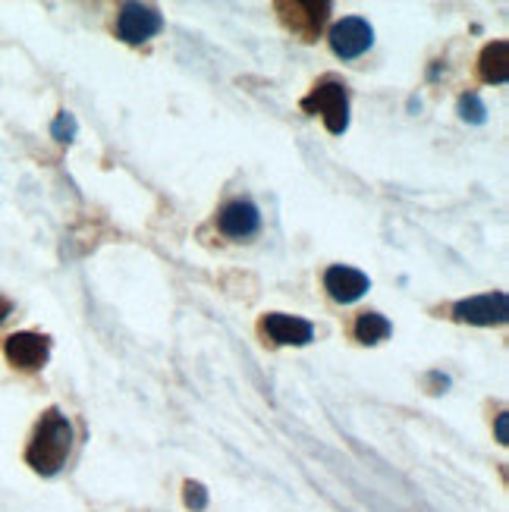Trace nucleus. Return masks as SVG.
Instances as JSON below:
<instances>
[{
	"label": "nucleus",
	"instance_id": "9b49d317",
	"mask_svg": "<svg viewBox=\"0 0 509 512\" xmlns=\"http://www.w3.org/2000/svg\"><path fill=\"white\" fill-rule=\"evenodd\" d=\"M478 73L488 85H503L509 79V44L491 41L478 57Z\"/></svg>",
	"mask_w": 509,
	"mask_h": 512
},
{
	"label": "nucleus",
	"instance_id": "6e6552de",
	"mask_svg": "<svg viewBox=\"0 0 509 512\" xmlns=\"http://www.w3.org/2000/svg\"><path fill=\"white\" fill-rule=\"evenodd\" d=\"M324 289H327L334 302L349 305V302H356V299H362L368 293L371 280H368V274L359 271V267L334 264V267H327V271H324Z\"/></svg>",
	"mask_w": 509,
	"mask_h": 512
},
{
	"label": "nucleus",
	"instance_id": "20e7f679",
	"mask_svg": "<svg viewBox=\"0 0 509 512\" xmlns=\"http://www.w3.org/2000/svg\"><path fill=\"white\" fill-rule=\"evenodd\" d=\"M330 51L343 60H356L362 57L371 44H374V29L368 26V19L362 16H346L340 19L334 29H330Z\"/></svg>",
	"mask_w": 509,
	"mask_h": 512
},
{
	"label": "nucleus",
	"instance_id": "ddd939ff",
	"mask_svg": "<svg viewBox=\"0 0 509 512\" xmlns=\"http://www.w3.org/2000/svg\"><path fill=\"white\" fill-rule=\"evenodd\" d=\"M459 117L466 123H484L488 120V107H484V101L475 92H469L459 98Z\"/></svg>",
	"mask_w": 509,
	"mask_h": 512
},
{
	"label": "nucleus",
	"instance_id": "9d476101",
	"mask_svg": "<svg viewBox=\"0 0 509 512\" xmlns=\"http://www.w3.org/2000/svg\"><path fill=\"white\" fill-rule=\"evenodd\" d=\"M261 330L268 333V337L277 346H308V343L315 340L312 321L296 318V315H280V311H271V315H264Z\"/></svg>",
	"mask_w": 509,
	"mask_h": 512
},
{
	"label": "nucleus",
	"instance_id": "f03ea898",
	"mask_svg": "<svg viewBox=\"0 0 509 512\" xmlns=\"http://www.w3.org/2000/svg\"><path fill=\"white\" fill-rule=\"evenodd\" d=\"M299 107L305 110V114L321 117L327 132H334V136H343V132L349 129V88L337 76L318 79L315 88L302 98Z\"/></svg>",
	"mask_w": 509,
	"mask_h": 512
},
{
	"label": "nucleus",
	"instance_id": "f8f14e48",
	"mask_svg": "<svg viewBox=\"0 0 509 512\" xmlns=\"http://www.w3.org/2000/svg\"><path fill=\"white\" fill-rule=\"evenodd\" d=\"M356 340L365 343V346H374V343H381L390 337V321L384 315H378V311H362V315L356 318Z\"/></svg>",
	"mask_w": 509,
	"mask_h": 512
},
{
	"label": "nucleus",
	"instance_id": "39448f33",
	"mask_svg": "<svg viewBox=\"0 0 509 512\" xmlns=\"http://www.w3.org/2000/svg\"><path fill=\"white\" fill-rule=\"evenodd\" d=\"M164 29V16L148 4H123L117 16V35L126 44H142Z\"/></svg>",
	"mask_w": 509,
	"mask_h": 512
},
{
	"label": "nucleus",
	"instance_id": "4468645a",
	"mask_svg": "<svg viewBox=\"0 0 509 512\" xmlns=\"http://www.w3.org/2000/svg\"><path fill=\"white\" fill-rule=\"evenodd\" d=\"M76 129H79L76 117L70 114V110H60L57 120L51 123V136H54L57 142H73V139H76Z\"/></svg>",
	"mask_w": 509,
	"mask_h": 512
},
{
	"label": "nucleus",
	"instance_id": "7ed1b4c3",
	"mask_svg": "<svg viewBox=\"0 0 509 512\" xmlns=\"http://www.w3.org/2000/svg\"><path fill=\"white\" fill-rule=\"evenodd\" d=\"M280 22L302 41H318L321 29L330 19V4L327 0H280L277 4Z\"/></svg>",
	"mask_w": 509,
	"mask_h": 512
},
{
	"label": "nucleus",
	"instance_id": "f257e3e1",
	"mask_svg": "<svg viewBox=\"0 0 509 512\" xmlns=\"http://www.w3.org/2000/svg\"><path fill=\"white\" fill-rule=\"evenodd\" d=\"M73 450V425L60 409H48L35 425V434L26 447V462L32 465V472L51 478L57 475Z\"/></svg>",
	"mask_w": 509,
	"mask_h": 512
},
{
	"label": "nucleus",
	"instance_id": "1a4fd4ad",
	"mask_svg": "<svg viewBox=\"0 0 509 512\" xmlns=\"http://www.w3.org/2000/svg\"><path fill=\"white\" fill-rule=\"evenodd\" d=\"M217 227L230 239H249L261 227V211L249 202V198H233L217 214Z\"/></svg>",
	"mask_w": 509,
	"mask_h": 512
},
{
	"label": "nucleus",
	"instance_id": "2eb2a0df",
	"mask_svg": "<svg viewBox=\"0 0 509 512\" xmlns=\"http://www.w3.org/2000/svg\"><path fill=\"white\" fill-rule=\"evenodd\" d=\"M183 503H186V509H192V512H205V509H208V491H205V484L186 481V484H183Z\"/></svg>",
	"mask_w": 509,
	"mask_h": 512
},
{
	"label": "nucleus",
	"instance_id": "dca6fc26",
	"mask_svg": "<svg viewBox=\"0 0 509 512\" xmlns=\"http://www.w3.org/2000/svg\"><path fill=\"white\" fill-rule=\"evenodd\" d=\"M10 311H13V302L0 296V324H4V321L10 318Z\"/></svg>",
	"mask_w": 509,
	"mask_h": 512
},
{
	"label": "nucleus",
	"instance_id": "0eeeda50",
	"mask_svg": "<svg viewBox=\"0 0 509 512\" xmlns=\"http://www.w3.org/2000/svg\"><path fill=\"white\" fill-rule=\"evenodd\" d=\"M4 352H7V359L16 368L38 371V368L48 365V359H51V337H48V333L22 330V333H13V337H7Z\"/></svg>",
	"mask_w": 509,
	"mask_h": 512
},
{
	"label": "nucleus",
	"instance_id": "423d86ee",
	"mask_svg": "<svg viewBox=\"0 0 509 512\" xmlns=\"http://www.w3.org/2000/svg\"><path fill=\"white\" fill-rule=\"evenodd\" d=\"M453 318L462 324H475V327L503 324L509 318V299L506 293H484V296L462 299L453 305Z\"/></svg>",
	"mask_w": 509,
	"mask_h": 512
},
{
	"label": "nucleus",
	"instance_id": "f3484780",
	"mask_svg": "<svg viewBox=\"0 0 509 512\" xmlns=\"http://www.w3.org/2000/svg\"><path fill=\"white\" fill-rule=\"evenodd\" d=\"M497 440H500V443H509V440H506V415L497 418Z\"/></svg>",
	"mask_w": 509,
	"mask_h": 512
}]
</instances>
